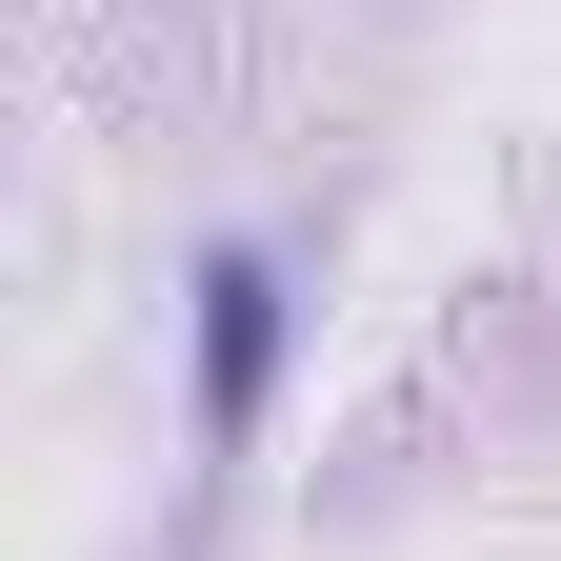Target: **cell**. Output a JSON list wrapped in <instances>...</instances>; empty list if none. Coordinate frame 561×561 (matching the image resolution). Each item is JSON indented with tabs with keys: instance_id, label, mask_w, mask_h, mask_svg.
<instances>
[{
	"instance_id": "cell-1",
	"label": "cell",
	"mask_w": 561,
	"mask_h": 561,
	"mask_svg": "<svg viewBox=\"0 0 561 561\" xmlns=\"http://www.w3.org/2000/svg\"><path fill=\"white\" fill-rule=\"evenodd\" d=\"M261 362H280V280H261V241H221L201 261V442H261Z\"/></svg>"
}]
</instances>
